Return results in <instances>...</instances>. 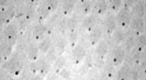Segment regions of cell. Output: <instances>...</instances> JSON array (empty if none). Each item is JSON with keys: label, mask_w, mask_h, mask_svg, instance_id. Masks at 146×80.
Segmentation results:
<instances>
[{"label": "cell", "mask_w": 146, "mask_h": 80, "mask_svg": "<svg viewBox=\"0 0 146 80\" xmlns=\"http://www.w3.org/2000/svg\"><path fill=\"white\" fill-rule=\"evenodd\" d=\"M15 6L12 3H7L6 1H2L0 3V19L2 24H9L11 20L15 18Z\"/></svg>", "instance_id": "6da1fadb"}, {"label": "cell", "mask_w": 146, "mask_h": 80, "mask_svg": "<svg viewBox=\"0 0 146 80\" xmlns=\"http://www.w3.org/2000/svg\"><path fill=\"white\" fill-rule=\"evenodd\" d=\"M18 40V28L17 23L10 22L2 30V41H6L11 45H15Z\"/></svg>", "instance_id": "7a4b0ae2"}, {"label": "cell", "mask_w": 146, "mask_h": 80, "mask_svg": "<svg viewBox=\"0 0 146 80\" xmlns=\"http://www.w3.org/2000/svg\"><path fill=\"white\" fill-rule=\"evenodd\" d=\"M22 65H23V63H22L21 59V54H20V52H17L15 54H12L10 56V58L8 59L7 69L10 73L18 75L21 70Z\"/></svg>", "instance_id": "3957f363"}, {"label": "cell", "mask_w": 146, "mask_h": 80, "mask_svg": "<svg viewBox=\"0 0 146 80\" xmlns=\"http://www.w3.org/2000/svg\"><path fill=\"white\" fill-rule=\"evenodd\" d=\"M125 59V51L124 48L119 45V46H114L111 51L110 54V60L114 66H119L123 63V60Z\"/></svg>", "instance_id": "277c9868"}, {"label": "cell", "mask_w": 146, "mask_h": 80, "mask_svg": "<svg viewBox=\"0 0 146 80\" xmlns=\"http://www.w3.org/2000/svg\"><path fill=\"white\" fill-rule=\"evenodd\" d=\"M131 20H132V15L131 13L129 12L127 9H121L117 15V25L119 28L121 29H125L127 28L130 24H131Z\"/></svg>", "instance_id": "5b68a950"}, {"label": "cell", "mask_w": 146, "mask_h": 80, "mask_svg": "<svg viewBox=\"0 0 146 80\" xmlns=\"http://www.w3.org/2000/svg\"><path fill=\"white\" fill-rule=\"evenodd\" d=\"M45 34H47V30L44 23H35L31 29V37L33 41L42 40Z\"/></svg>", "instance_id": "8992f818"}, {"label": "cell", "mask_w": 146, "mask_h": 80, "mask_svg": "<svg viewBox=\"0 0 146 80\" xmlns=\"http://www.w3.org/2000/svg\"><path fill=\"white\" fill-rule=\"evenodd\" d=\"M117 15H109L103 21V30L108 35H112V33L117 29Z\"/></svg>", "instance_id": "52a82bcc"}, {"label": "cell", "mask_w": 146, "mask_h": 80, "mask_svg": "<svg viewBox=\"0 0 146 80\" xmlns=\"http://www.w3.org/2000/svg\"><path fill=\"white\" fill-rule=\"evenodd\" d=\"M85 56H86V50H85V47L82 45L78 44L77 46H75L73 48V51H72V60H73V63L75 65H79L82 61V59L85 58Z\"/></svg>", "instance_id": "ba28073f"}, {"label": "cell", "mask_w": 146, "mask_h": 80, "mask_svg": "<svg viewBox=\"0 0 146 80\" xmlns=\"http://www.w3.org/2000/svg\"><path fill=\"white\" fill-rule=\"evenodd\" d=\"M38 43H36V41L31 40L27 47H25V54L28 56V58L32 61V60H37V56H38Z\"/></svg>", "instance_id": "9c48e42d"}, {"label": "cell", "mask_w": 146, "mask_h": 80, "mask_svg": "<svg viewBox=\"0 0 146 80\" xmlns=\"http://www.w3.org/2000/svg\"><path fill=\"white\" fill-rule=\"evenodd\" d=\"M131 30L134 35H139L145 31V23L143 18L139 17H133L131 20Z\"/></svg>", "instance_id": "30bf717a"}, {"label": "cell", "mask_w": 146, "mask_h": 80, "mask_svg": "<svg viewBox=\"0 0 146 80\" xmlns=\"http://www.w3.org/2000/svg\"><path fill=\"white\" fill-rule=\"evenodd\" d=\"M51 12L50 8H48V5H47V1L45 2H41L38 5V7L36 9V19H37V23H43V21L48 17Z\"/></svg>", "instance_id": "8fae6325"}, {"label": "cell", "mask_w": 146, "mask_h": 80, "mask_svg": "<svg viewBox=\"0 0 146 80\" xmlns=\"http://www.w3.org/2000/svg\"><path fill=\"white\" fill-rule=\"evenodd\" d=\"M114 67L115 66L111 63V60L104 63V66L101 68V73L99 76V80H111L114 71Z\"/></svg>", "instance_id": "7c38bea8"}, {"label": "cell", "mask_w": 146, "mask_h": 80, "mask_svg": "<svg viewBox=\"0 0 146 80\" xmlns=\"http://www.w3.org/2000/svg\"><path fill=\"white\" fill-rule=\"evenodd\" d=\"M101 37H102V29L99 25H97L89 32L88 40H89V43L91 45H97L101 41Z\"/></svg>", "instance_id": "4fadbf2b"}, {"label": "cell", "mask_w": 146, "mask_h": 80, "mask_svg": "<svg viewBox=\"0 0 146 80\" xmlns=\"http://www.w3.org/2000/svg\"><path fill=\"white\" fill-rule=\"evenodd\" d=\"M109 51V44L106 40H101L99 43L97 44L96 47V56L98 59H104L106 55L108 54Z\"/></svg>", "instance_id": "5bb4252c"}, {"label": "cell", "mask_w": 146, "mask_h": 80, "mask_svg": "<svg viewBox=\"0 0 146 80\" xmlns=\"http://www.w3.org/2000/svg\"><path fill=\"white\" fill-rule=\"evenodd\" d=\"M82 29L87 30V31H91L95 26H97V15H87L84 20H82Z\"/></svg>", "instance_id": "9a60e30c"}, {"label": "cell", "mask_w": 146, "mask_h": 80, "mask_svg": "<svg viewBox=\"0 0 146 80\" xmlns=\"http://www.w3.org/2000/svg\"><path fill=\"white\" fill-rule=\"evenodd\" d=\"M12 47H13V45H11L6 41H2L1 46H0V53H1V57L3 60L10 58V56L12 55Z\"/></svg>", "instance_id": "2e32d148"}, {"label": "cell", "mask_w": 146, "mask_h": 80, "mask_svg": "<svg viewBox=\"0 0 146 80\" xmlns=\"http://www.w3.org/2000/svg\"><path fill=\"white\" fill-rule=\"evenodd\" d=\"M111 38H112V42H113V44H114L115 46L121 45V44L124 42V38H125V33L123 32V29L117 28L115 31L112 33Z\"/></svg>", "instance_id": "e0dca14e"}, {"label": "cell", "mask_w": 146, "mask_h": 80, "mask_svg": "<svg viewBox=\"0 0 146 80\" xmlns=\"http://www.w3.org/2000/svg\"><path fill=\"white\" fill-rule=\"evenodd\" d=\"M52 47V37L51 35H45V36L38 41V50L41 53L46 54L48 50Z\"/></svg>", "instance_id": "ac0fdd59"}, {"label": "cell", "mask_w": 146, "mask_h": 80, "mask_svg": "<svg viewBox=\"0 0 146 80\" xmlns=\"http://www.w3.org/2000/svg\"><path fill=\"white\" fill-rule=\"evenodd\" d=\"M38 60V65H40V68H38V73L42 76V77H45V76H47V73L50 71V69H51V65L48 61H47V59L45 58V57H41V58L37 59Z\"/></svg>", "instance_id": "d6986e66"}, {"label": "cell", "mask_w": 146, "mask_h": 80, "mask_svg": "<svg viewBox=\"0 0 146 80\" xmlns=\"http://www.w3.org/2000/svg\"><path fill=\"white\" fill-rule=\"evenodd\" d=\"M109 8V5L106 2V1H97L94 8H92V11H94V15H104L107 12V9Z\"/></svg>", "instance_id": "ffe728a7"}, {"label": "cell", "mask_w": 146, "mask_h": 80, "mask_svg": "<svg viewBox=\"0 0 146 80\" xmlns=\"http://www.w3.org/2000/svg\"><path fill=\"white\" fill-rule=\"evenodd\" d=\"M132 70L129 65H123L117 71V80H130Z\"/></svg>", "instance_id": "44dd1931"}, {"label": "cell", "mask_w": 146, "mask_h": 80, "mask_svg": "<svg viewBox=\"0 0 146 80\" xmlns=\"http://www.w3.org/2000/svg\"><path fill=\"white\" fill-rule=\"evenodd\" d=\"M124 50L127 52L132 51V50H134L135 48V44H136V40H135V37L134 35H132L131 33L129 32V33H126L125 34V38H124Z\"/></svg>", "instance_id": "7402d4cb"}, {"label": "cell", "mask_w": 146, "mask_h": 80, "mask_svg": "<svg viewBox=\"0 0 146 80\" xmlns=\"http://www.w3.org/2000/svg\"><path fill=\"white\" fill-rule=\"evenodd\" d=\"M60 20L59 17L57 15H53L52 18H50V20H47L46 23H45V26H46V30H47V35H51L53 30L57 26V23Z\"/></svg>", "instance_id": "603a6c76"}, {"label": "cell", "mask_w": 146, "mask_h": 80, "mask_svg": "<svg viewBox=\"0 0 146 80\" xmlns=\"http://www.w3.org/2000/svg\"><path fill=\"white\" fill-rule=\"evenodd\" d=\"M35 17H36V9H35V6H34L32 2L25 5V15H24V18H25L28 21H32Z\"/></svg>", "instance_id": "cb8c5ba5"}, {"label": "cell", "mask_w": 146, "mask_h": 80, "mask_svg": "<svg viewBox=\"0 0 146 80\" xmlns=\"http://www.w3.org/2000/svg\"><path fill=\"white\" fill-rule=\"evenodd\" d=\"M67 44H68L67 37H65L64 35H60V36L57 37V40H56V50H57V53L60 56H62V54L65 51Z\"/></svg>", "instance_id": "d4e9b609"}, {"label": "cell", "mask_w": 146, "mask_h": 80, "mask_svg": "<svg viewBox=\"0 0 146 80\" xmlns=\"http://www.w3.org/2000/svg\"><path fill=\"white\" fill-rule=\"evenodd\" d=\"M65 65H66L65 57L64 56H58L57 59L55 60V63H54V70H55V73H60V71L65 68Z\"/></svg>", "instance_id": "484cf974"}, {"label": "cell", "mask_w": 146, "mask_h": 80, "mask_svg": "<svg viewBox=\"0 0 146 80\" xmlns=\"http://www.w3.org/2000/svg\"><path fill=\"white\" fill-rule=\"evenodd\" d=\"M75 8V1H65L62 5V12L63 15H69L74 11Z\"/></svg>", "instance_id": "4316f807"}, {"label": "cell", "mask_w": 146, "mask_h": 80, "mask_svg": "<svg viewBox=\"0 0 146 80\" xmlns=\"http://www.w3.org/2000/svg\"><path fill=\"white\" fill-rule=\"evenodd\" d=\"M67 41H68V44H69L73 48L75 46L78 45V32H77V30H76V31H72V32H68Z\"/></svg>", "instance_id": "83f0119b"}, {"label": "cell", "mask_w": 146, "mask_h": 80, "mask_svg": "<svg viewBox=\"0 0 146 80\" xmlns=\"http://www.w3.org/2000/svg\"><path fill=\"white\" fill-rule=\"evenodd\" d=\"M57 50L55 48V47H53L52 46L51 48L48 50V52L46 53V55H45V58L47 59V61L50 63V64H53V63H55V60L57 59Z\"/></svg>", "instance_id": "f1b7e54d"}, {"label": "cell", "mask_w": 146, "mask_h": 80, "mask_svg": "<svg viewBox=\"0 0 146 80\" xmlns=\"http://www.w3.org/2000/svg\"><path fill=\"white\" fill-rule=\"evenodd\" d=\"M77 25H78V20H77L76 17H70V18L66 19V26H67V30L69 32L76 31L77 30Z\"/></svg>", "instance_id": "f546056e"}, {"label": "cell", "mask_w": 146, "mask_h": 80, "mask_svg": "<svg viewBox=\"0 0 146 80\" xmlns=\"http://www.w3.org/2000/svg\"><path fill=\"white\" fill-rule=\"evenodd\" d=\"M29 22L25 18L23 19H20V20H17V28H18V31L20 33H24L27 29L29 28Z\"/></svg>", "instance_id": "4dcf8cb0"}, {"label": "cell", "mask_w": 146, "mask_h": 80, "mask_svg": "<svg viewBox=\"0 0 146 80\" xmlns=\"http://www.w3.org/2000/svg\"><path fill=\"white\" fill-rule=\"evenodd\" d=\"M145 48V36L144 35H139L136 40V44H135V51L137 53H143Z\"/></svg>", "instance_id": "1f68e13d"}, {"label": "cell", "mask_w": 146, "mask_h": 80, "mask_svg": "<svg viewBox=\"0 0 146 80\" xmlns=\"http://www.w3.org/2000/svg\"><path fill=\"white\" fill-rule=\"evenodd\" d=\"M25 15V5H20L15 8V19L20 20L23 19Z\"/></svg>", "instance_id": "d6a6232c"}, {"label": "cell", "mask_w": 146, "mask_h": 80, "mask_svg": "<svg viewBox=\"0 0 146 80\" xmlns=\"http://www.w3.org/2000/svg\"><path fill=\"white\" fill-rule=\"evenodd\" d=\"M81 12L84 13V15H89L91 11H92V5H91V2L90 1H84L82 3H81Z\"/></svg>", "instance_id": "836d02e7"}, {"label": "cell", "mask_w": 146, "mask_h": 80, "mask_svg": "<svg viewBox=\"0 0 146 80\" xmlns=\"http://www.w3.org/2000/svg\"><path fill=\"white\" fill-rule=\"evenodd\" d=\"M121 7H122V2L120 0H113V1H110L109 3V9L117 12V11H120L121 10Z\"/></svg>", "instance_id": "e575fe53"}, {"label": "cell", "mask_w": 146, "mask_h": 80, "mask_svg": "<svg viewBox=\"0 0 146 80\" xmlns=\"http://www.w3.org/2000/svg\"><path fill=\"white\" fill-rule=\"evenodd\" d=\"M38 68H40L38 60H32L31 64H30V71L35 75L36 73H38Z\"/></svg>", "instance_id": "d590c367"}, {"label": "cell", "mask_w": 146, "mask_h": 80, "mask_svg": "<svg viewBox=\"0 0 146 80\" xmlns=\"http://www.w3.org/2000/svg\"><path fill=\"white\" fill-rule=\"evenodd\" d=\"M56 29L58 32H64L65 30H67V26H66V19L65 20H59L58 23H57V26H56Z\"/></svg>", "instance_id": "8d00e7d4"}, {"label": "cell", "mask_w": 146, "mask_h": 80, "mask_svg": "<svg viewBox=\"0 0 146 80\" xmlns=\"http://www.w3.org/2000/svg\"><path fill=\"white\" fill-rule=\"evenodd\" d=\"M47 5H48V8H50L51 12H54L57 9V7H58V1H56V0H50V1H47Z\"/></svg>", "instance_id": "74e56055"}, {"label": "cell", "mask_w": 146, "mask_h": 80, "mask_svg": "<svg viewBox=\"0 0 146 80\" xmlns=\"http://www.w3.org/2000/svg\"><path fill=\"white\" fill-rule=\"evenodd\" d=\"M59 75H60V77H62L64 80H68L69 78H70V71H69L67 68H64V69L60 71Z\"/></svg>", "instance_id": "f35d334b"}, {"label": "cell", "mask_w": 146, "mask_h": 80, "mask_svg": "<svg viewBox=\"0 0 146 80\" xmlns=\"http://www.w3.org/2000/svg\"><path fill=\"white\" fill-rule=\"evenodd\" d=\"M30 80H43V77H42L41 75H36V73H35V75H33V76L31 77Z\"/></svg>", "instance_id": "ab89813d"}, {"label": "cell", "mask_w": 146, "mask_h": 80, "mask_svg": "<svg viewBox=\"0 0 146 80\" xmlns=\"http://www.w3.org/2000/svg\"><path fill=\"white\" fill-rule=\"evenodd\" d=\"M50 80H57V79H56V77H51Z\"/></svg>", "instance_id": "60d3db41"}]
</instances>
